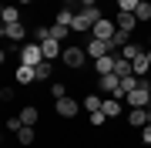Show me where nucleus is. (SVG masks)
<instances>
[{
	"instance_id": "13",
	"label": "nucleus",
	"mask_w": 151,
	"mask_h": 148,
	"mask_svg": "<svg viewBox=\"0 0 151 148\" xmlns=\"http://www.w3.org/2000/svg\"><path fill=\"white\" fill-rule=\"evenodd\" d=\"M14 77H17V84H30V81H37V71L27 67V64H20V67L14 71Z\"/></svg>"
},
{
	"instance_id": "3",
	"label": "nucleus",
	"mask_w": 151,
	"mask_h": 148,
	"mask_svg": "<svg viewBox=\"0 0 151 148\" xmlns=\"http://www.w3.org/2000/svg\"><path fill=\"white\" fill-rule=\"evenodd\" d=\"M60 61H64V67L77 71V67H84V61H87V51H84V47H64Z\"/></svg>"
},
{
	"instance_id": "22",
	"label": "nucleus",
	"mask_w": 151,
	"mask_h": 148,
	"mask_svg": "<svg viewBox=\"0 0 151 148\" xmlns=\"http://www.w3.org/2000/svg\"><path fill=\"white\" fill-rule=\"evenodd\" d=\"M114 74H118V77H128V74H134V71H131V61H124V57L118 54V64H114Z\"/></svg>"
},
{
	"instance_id": "33",
	"label": "nucleus",
	"mask_w": 151,
	"mask_h": 148,
	"mask_svg": "<svg viewBox=\"0 0 151 148\" xmlns=\"http://www.w3.org/2000/svg\"><path fill=\"white\" fill-rule=\"evenodd\" d=\"M145 54H148V61H151V47H148V51H145Z\"/></svg>"
},
{
	"instance_id": "28",
	"label": "nucleus",
	"mask_w": 151,
	"mask_h": 148,
	"mask_svg": "<svg viewBox=\"0 0 151 148\" xmlns=\"http://www.w3.org/2000/svg\"><path fill=\"white\" fill-rule=\"evenodd\" d=\"M47 37H50V27H34V40H37V44H44Z\"/></svg>"
},
{
	"instance_id": "15",
	"label": "nucleus",
	"mask_w": 151,
	"mask_h": 148,
	"mask_svg": "<svg viewBox=\"0 0 151 148\" xmlns=\"http://www.w3.org/2000/svg\"><path fill=\"white\" fill-rule=\"evenodd\" d=\"M128 44H131V30H121V27H118V30H114V37H111V47L121 51V47H128Z\"/></svg>"
},
{
	"instance_id": "7",
	"label": "nucleus",
	"mask_w": 151,
	"mask_h": 148,
	"mask_svg": "<svg viewBox=\"0 0 151 148\" xmlns=\"http://www.w3.org/2000/svg\"><path fill=\"white\" fill-rule=\"evenodd\" d=\"M114 64H118V51L97 57V61H94V71H97V74H114Z\"/></svg>"
},
{
	"instance_id": "14",
	"label": "nucleus",
	"mask_w": 151,
	"mask_h": 148,
	"mask_svg": "<svg viewBox=\"0 0 151 148\" xmlns=\"http://www.w3.org/2000/svg\"><path fill=\"white\" fill-rule=\"evenodd\" d=\"M101 91H108V94H118V84H121V77L118 74H101Z\"/></svg>"
},
{
	"instance_id": "25",
	"label": "nucleus",
	"mask_w": 151,
	"mask_h": 148,
	"mask_svg": "<svg viewBox=\"0 0 151 148\" xmlns=\"http://www.w3.org/2000/svg\"><path fill=\"white\" fill-rule=\"evenodd\" d=\"M141 4H145V0H118V10H124V14H134Z\"/></svg>"
},
{
	"instance_id": "6",
	"label": "nucleus",
	"mask_w": 151,
	"mask_h": 148,
	"mask_svg": "<svg viewBox=\"0 0 151 148\" xmlns=\"http://www.w3.org/2000/svg\"><path fill=\"white\" fill-rule=\"evenodd\" d=\"M114 30H118V24H114V20H97V24H94V30H91V37L111 40V37H114Z\"/></svg>"
},
{
	"instance_id": "19",
	"label": "nucleus",
	"mask_w": 151,
	"mask_h": 148,
	"mask_svg": "<svg viewBox=\"0 0 151 148\" xmlns=\"http://www.w3.org/2000/svg\"><path fill=\"white\" fill-rule=\"evenodd\" d=\"M81 104H84V108H87V115H94V111H101V108H104V101L97 98V94H87V98H84Z\"/></svg>"
},
{
	"instance_id": "12",
	"label": "nucleus",
	"mask_w": 151,
	"mask_h": 148,
	"mask_svg": "<svg viewBox=\"0 0 151 148\" xmlns=\"http://www.w3.org/2000/svg\"><path fill=\"white\" fill-rule=\"evenodd\" d=\"M131 71H134L138 77H145V74H151V61H148V54H138L134 61H131Z\"/></svg>"
},
{
	"instance_id": "27",
	"label": "nucleus",
	"mask_w": 151,
	"mask_h": 148,
	"mask_svg": "<svg viewBox=\"0 0 151 148\" xmlns=\"http://www.w3.org/2000/svg\"><path fill=\"white\" fill-rule=\"evenodd\" d=\"M134 17H138L141 24H145V20H151V4H148V0H145V4L138 7V10H134Z\"/></svg>"
},
{
	"instance_id": "29",
	"label": "nucleus",
	"mask_w": 151,
	"mask_h": 148,
	"mask_svg": "<svg viewBox=\"0 0 151 148\" xmlns=\"http://www.w3.org/2000/svg\"><path fill=\"white\" fill-rule=\"evenodd\" d=\"M20 128H24V121H20V115H17V118H7V131H20Z\"/></svg>"
},
{
	"instance_id": "36",
	"label": "nucleus",
	"mask_w": 151,
	"mask_h": 148,
	"mask_svg": "<svg viewBox=\"0 0 151 148\" xmlns=\"http://www.w3.org/2000/svg\"><path fill=\"white\" fill-rule=\"evenodd\" d=\"M148 47H151V34H148Z\"/></svg>"
},
{
	"instance_id": "18",
	"label": "nucleus",
	"mask_w": 151,
	"mask_h": 148,
	"mask_svg": "<svg viewBox=\"0 0 151 148\" xmlns=\"http://www.w3.org/2000/svg\"><path fill=\"white\" fill-rule=\"evenodd\" d=\"M37 118H40V111H37V108H34V104H27V108H24V111H20V121H24V125H30V128H34V125H37Z\"/></svg>"
},
{
	"instance_id": "11",
	"label": "nucleus",
	"mask_w": 151,
	"mask_h": 148,
	"mask_svg": "<svg viewBox=\"0 0 151 148\" xmlns=\"http://www.w3.org/2000/svg\"><path fill=\"white\" fill-rule=\"evenodd\" d=\"M4 37H10V40H24L27 37V27H24V24H4Z\"/></svg>"
},
{
	"instance_id": "23",
	"label": "nucleus",
	"mask_w": 151,
	"mask_h": 148,
	"mask_svg": "<svg viewBox=\"0 0 151 148\" xmlns=\"http://www.w3.org/2000/svg\"><path fill=\"white\" fill-rule=\"evenodd\" d=\"M17 142H20V145H34V128H30V125H24L20 131H17Z\"/></svg>"
},
{
	"instance_id": "8",
	"label": "nucleus",
	"mask_w": 151,
	"mask_h": 148,
	"mask_svg": "<svg viewBox=\"0 0 151 148\" xmlns=\"http://www.w3.org/2000/svg\"><path fill=\"white\" fill-rule=\"evenodd\" d=\"M40 47H44V57H47V61H57L60 54H64V44H60V40H54V37H47Z\"/></svg>"
},
{
	"instance_id": "35",
	"label": "nucleus",
	"mask_w": 151,
	"mask_h": 148,
	"mask_svg": "<svg viewBox=\"0 0 151 148\" xmlns=\"http://www.w3.org/2000/svg\"><path fill=\"white\" fill-rule=\"evenodd\" d=\"M60 4H74V0H60Z\"/></svg>"
},
{
	"instance_id": "21",
	"label": "nucleus",
	"mask_w": 151,
	"mask_h": 148,
	"mask_svg": "<svg viewBox=\"0 0 151 148\" xmlns=\"http://www.w3.org/2000/svg\"><path fill=\"white\" fill-rule=\"evenodd\" d=\"M67 34H70V27H67V24H54V27H50V37H54V40H60V44L67 40Z\"/></svg>"
},
{
	"instance_id": "1",
	"label": "nucleus",
	"mask_w": 151,
	"mask_h": 148,
	"mask_svg": "<svg viewBox=\"0 0 151 148\" xmlns=\"http://www.w3.org/2000/svg\"><path fill=\"white\" fill-rule=\"evenodd\" d=\"M124 104H128V108H151V81H141L138 88L124 98Z\"/></svg>"
},
{
	"instance_id": "4",
	"label": "nucleus",
	"mask_w": 151,
	"mask_h": 148,
	"mask_svg": "<svg viewBox=\"0 0 151 148\" xmlns=\"http://www.w3.org/2000/svg\"><path fill=\"white\" fill-rule=\"evenodd\" d=\"M87 57L91 61H97V57H104V54H114V47H111V40H101V37H91L87 40Z\"/></svg>"
},
{
	"instance_id": "30",
	"label": "nucleus",
	"mask_w": 151,
	"mask_h": 148,
	"mask_svg": "<svg viewBox=\"0 0 151 148\" xmlns=\"http://www.w3.org/2000/svg\"><path fill=\"white\" fill-rule=\"evenodd\" d=\"M104 121H108V115H104V111H94V115H91V125H94V128H101Z\"/></svg>"
},
{
	"instance_id": "16",
	"label": "nucleus",
	"mask_w": 151,
	"mask_h": 148,
	"mask_svg": "<svg viewBox=\"0 0 151 148\" xmlns=\"http://www.w3.org/2000/svg\"><path fill=\"white\" fill-rule=\"evenodd\" d=\"M101 111H104L108 118H118V115H121V98H114V94H111V98L104 101V108H101Z\"/></svg>"
},
{
	"instance_id": "5",
	"label": "nucleus",
	"mask_w": 151,
	"mask_h": 148,
	"mask_svg": "<svg viewBox=\"0 0 151 148\" xmlns=\"http://www.w3.org/2000/svg\"><path fill=\"white\" fill-rule=\"evenodd\" d=\"M81 108H84V104L74 101V98H57V115H60V118H77Z\"/></svg>"
},
{
	"instance_id": "2",
	"label": "nucleus",
	"mask_w": 151,
	"mask_h": 148,
	"mask_svg": "<svg viewBox=\"0 0 151 148\" xmlns=\"http://www.w3.org/2000/svg\"><path fill=\"white\" fill-rule=\"evenodd\" d=\"M40 61H47V57H44V47L37 44V40H30V44H24V47H20V64L37 67Z\"/></svg>"
},
{
	"instance_id": "32",
	"label": "nucleus",
	"mask_w": 151,
	"mask_h": 148,
	"mask_svg": "<svg viewBox=\"0 0 151 148\" xmlns=\"http://www.w3.org/2000/svg\"><path fill=\"white\" fill-rule=\"evenodd\" d=\"M141 142H145V145H151V125H145V128H141Z\"/></svg>"
},
{
	"instance_id": "9",
	"label": "nucleus",
	"mask_w": 151,
	"mask_h": 148,
	"mask_svg": "<svg viewBox=\"0 0 151 148\" xmlns=\"http://www.w3.org/2000/svg\"><path fill=\"white\" fill-rule=\"evenodd\" d=\"M128 125L131 128H145L148 125V108H131L128 111Z\"/></svg>"
},
{
	"instance_id": "26",
	"label": "nucleus",
	"mask_w": 151,
	"mask_h": 148,
	"mask_svg": "<svg viewBox=\"0 0 151 148\" xmlns=\"http://www.w3.org/2000/svg\"><path fill=\"white\" fill-rule=\"evenodd\" d=\"M74 10H70V7H60V14H57V24H67V27H70V24H74Z\"/></svg>"
},
{
	"instance_id": "34",
	"label": "nucleus",
	"mask_w": 151,
	"mask_h": 148,
	"mask_svg": "<svg viewBox=\"0 0 151 148\" xmlns=\"http://www.w3.org/2000/svg\"><path fill=\"white\" fill-rule=\"evenodd\" d=\"M17 4H30V0H17Z\"/></svg>"
},
{
	"instance_id": "20",
	"label": "nucleus",
	"mask_w": 151,
	"mask_h": 148,
	"mask_svg": "<svg viewBox=\"0 0 151 148\" xmlns=\"http://www.w3.org/2000/svg\"><path fill=\"white\" fill-rule=\"evenodd\" d=\"M34 71H37V81H47V77H50V71H54V61H40Z\"/></svg>"
},
{
	"instance_id": "17",
	"label": "nucleus",
	"mask_w": 151,
	"mask_h": 148,
	"mask_svg": "<svg viewBox=\"0 0 151 148\" xmlns=\"http://www.w3.org/2000/svg\"><path fill=\"white\" fill-rule=\"evenodd\" d=\"M0 20H4V24H20V10H17L14 4L4 7V10H0Z\"/></svg>"
},
{
	"instance_id": "24",
	"label": "nucleus",
	"mask_w": 151,
	"mask_h": 148,
	"mask_svg": "<svg viewBox=\"0 0 151 148\" xmlns=\"http://www.w3.org/2000/svg\"><path fill=\"white\" fill-rule=\"evenodd\" d=\"M118 54H121L124 61H134V57L141 54V44H128V47H121V51H118Z\"/></svg>"
},
{
	"instance_id": "31",
	"label": "nucleus",
	"mask_w": 151,
	"mask_h": 148,
	"mask_svg": "<svg viewBox=\"0 0 151 148\" xmlns=\"http://www.w3.org/2000/svg\"><path fill=\"white\" fill-rule=\"evenodd\" d=\"M50 94H54V98H67V88L64 84H50Z\"/></svg>"
},
{
	"instance_id": "10",
	"label": "nucleus",
	"mask_w": 151,
	"mask_h": 148,
	"mask_svg": "<svg viewBox=\"0 0 151 148\" xmlns=\"http://www.w3.org/2000/svg\"><path fill=\"white\" fill-rule=\"evenodd\" d=\"M114 24H118L121 30H131V34H134V27H138V17H134V14H124V10H118Z\"/></svg>"
}]
</instances>
